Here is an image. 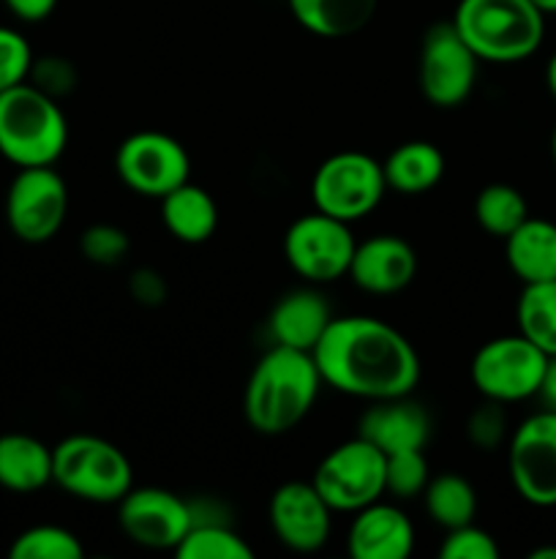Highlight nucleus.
I'll return each instance as SVG.
<instances>
[{
	"instance_id": "obj_1",
	"label": "nucleus",
	"mask_w": 556,
	"mask_h": 559,
	"mask_svg": "<svg viewBox=\"0 0 556 559\" xmlns=\"http://www.w3.org/2000/svg\"><path fill=\"white\" fill-rule=\"evenodd\" d=\"M322 382L338 393L368 402L409 396L420 382L412 342L376 317H333L314 347Z\"/></svg>"
},
{
	"instance_id": "obj_2",
	"label": "nucleus",
	"mask_w": 556,
	"mask_h": 559,
	"mask_svg": "<svg viewBox=\"0 0 556 559\" xmlns=\"http://www.w3.org/2000/svg\"><path fill=\"white\" fill-rule=\"evenodd\" d=\"M319 369L311 353L276 344L262 355L245 382L243 413L256 435H287L303 424L319 396Z\"/></svg>"
},
{
	"instance_id": "obj_3",
	"label": "nucleus",
	"mask_w": 556,
	"mask_h": 559,
	"mask_svg": "<svg viewBox=\"0 0 556 559\" xmlns=\"http://www.w3.org/2000/svg\"><path fill=\"white\" fill-rule=\"evenodd\" d=\"M450 22L485 63H521L545 36V14L532 0H461Z\"/></svg>"
},
{
	"instance_id": "obj_4",
	"label": "nucleus",
	"mask_w": 556,
	"mask_h": 559,
	"mask_svg": "<svg viewBox=\"0 0 556 559\" xmlns=\"http://www.w3.org/2000/svg\"><path fill=\"white\" fill-rule=\"evenodd\" d=\"M69 123L58 98L20 82L0 93V156L14 167H52L65 151Z\"/></svg>"
},
{
	"instance_id": "obj_5",
	"label": "nucleus",
	"mask_w": 556,
	"mask_h": 559,
	"mask_svg": "<svg viewBox=\"0 0 556 559\" xmlns=\"http://www.w3.org/2000/svg\"><path fill=\"white\" fill-rule=\"evenodd\" d=\"M52 484L76 500L109 506L134 489V469L129 456L109 440L74 435L52 448Z\"/></svg>"
},
{
	"instance_id": "obj_6",
	"label": "nucleus",
	"mask_w": 556,
	"mask_h": 559,
	"mask_svg": "<svg viewBox=\"0 0 556 559\" xmlns=\"http://www.w3.org/2000/svg\"><path fill=\"white\" fill-rule=\"evenodd\" d=\"M387 191L382 164L360 151H341L325 158L311 180V200L316 211L352 224L374 213Z\"/></svg>"
},
{
	"instance_id": "obj_7",
	"label": "nucleus",
	"mask_w": 556,
	"mask_h": 559,
	"mask_svg": "<svg viewBox=\"0 0 556 559\" xmlns=\"http://www.w3.org/2000/svg\"><path fill=\"white\" fill-rule=\"evenodd\" d=\"M385 453L363 437H354L322 459L311 484L333 513H358L360 508L382 500L385 495Z\"/></svg>"
},
{
	"instance_id": "obj_8",
	"label": "nucleus",
	"mask_w": 556,
	"mask_h": 559,
	"mask_svg": "<svg viewBox=\"0 0 556 559\" xmlns=\"http://www.w3.org/2000/svg\"><path fill=\"white\" fill-rule=\"evenodd\" d=\"M548 355L527 336H499L485 342L472 358V382L483 399L499 404L523 402L540 393Z\"/></svg>"
},
{
	"instance_id": "obj_9",
	"label": "nucleus",
	"mask_w": 556,
	"mask_h": 559,
	"mask_svg": "<svg viewBox=\"0 0 556 559\" xmlns=\"http://www.w3.org/2000/svg\"><path fill=\"white\" fill-rule=\"evenodd\" d=\"M478 55L469 49L452 22H436L420 44V91L425 102L452 109L467 102L478 82Z\"/></svg>"
},
{
	"instance_id": "obj_10",
	"label": "nucleus",
	"mask_w": 556,
	"mask_h": 559,
	"mask_svg": "<svg viewBox=\"0 0 556 559\" xmlns=\"http://www.w3.org/2000/svg\"><path fill=\"white\" fill-rule=\"evenodd\" d=\"M358 240L349 224L314 211L292 222L283 238V254L292 271L311 284H330L347 276Z\"/></svg>"
},
{
	"instance_id": "obj_11",
	"label": "nucleus",
	"mask_w": 556,
	"mask_h": 559,
	"mask_svg": "<svg viewBox=\"0 0 556 559\" xmlns=\"http://www.w3.org/2000/svg\"><path fill=\"white\" fill-rule=\"evenodd\" d=\"M69 213V189L52 167H22L5 194V222L25 243H44L60 233Z\"/></svg>"
},
{
	"instance_id": "obj_12",
	"label": "nucleus",
	"mask_w": 556,
	"mask_h": 559,
	"mask_svg": "<svg viewBox=\"0 0 556 559\" xmlns=\"http://www.w3.org/2000/svg\"><path fill=\"white\" fill-rule=\"evenodd\" d=\"M114 169L131 191L164 200L169 191L189 183L191 158L174 136L164 131H136L120 142Z\"/></svg>"
},
{
	"instance_id": "obj_13",
	"label": "nucleus",
	"mask_w": 556,
	"mask_h": 559,
	"mask_svg": "<svg viewBox=\"0 0 556 559\" xmlns=\"http://www.w3.org/2000/svg\"><path fill=\"white\" fill-rule=\"evenodd\" d=\"M507 467L521 500L534 508L556 506V409L529 415L512 431Z\"/></svg>"
},
{
	"instance_id": "obj_14",
	"label": "nucleus",
	"mask_w": 556,
	"mask_h": 559,
	"mask_svg": "<svg viewBox=\"0 0 556 559\" xmlns=\"http://www.w3.org/2000/svg\"><path fill=\"white\" fill-rule=\"evenodd\" d=\"M118 522L123 533L145 549H178L180 540L194 524L191 502L180 500L167 489H131L118 502Z\"/></svg>"
},
{
	"instance_id": "obj_15",
	"label": "nucleus",
	"mask_w": 556,
	"mask_h": 559,
	"mask_svg": "<svg viewBox=\"0 0 556 559\" xmlns=\"http://www.w3.org/2000/svg\"><path fill=\"white\" fill-rule=\"evenodd\" d=\"M273 535L298 555H314L330 540L333 508L322 500L314 484H289L278 486L267 506Z\"/></svg>"
},
{
	"instance_id": "obj_16",
	"label": "nucleus",
	"mask_w": 556,
	"mask_h": 559,
	"mask_svg": "<svg viewBox=\"0 0 556 559\" xmlns=\"http://www.w3.org/2000/svg\"><path fill=\"white\" fill-rule=\"evenodd\" d=\"M418 273V254L398 235H376L354 246L347 276L371 295H392L409 287Z\"/></svg>"
},
{
	"instance_id": "obj_17",
	"label": "nucleus",
	"mask_w": 556,
	"mask_h": 559,
	"mask_svg": "<svg viewBox=\"0 0 556 559\" xmlns=\"http://www.w3.org/2000/svg\"><path fill=\"white\" fill-rule=\"evenodd\" d=\"M347 546L354 559H407L414 551V527L401 508L376 500L354 513Z\"/></svg>"
},
{
	"instance_id": "obj_18",
	"label": "nucleus",
	"mask_w": 556,
	"mask_h": 559,
	"mask_svg": "<svg viewBox=\"0 0 556 559\" xmlns=\"http://www.w3.org/2000/svg\"><path fill=\"white\" fill-rule=\"evenodd\" d=\"M431 435V418L418 402L409 396L371 402L360 418L358 437L379 448L385 456L398 451H423Z\"/></svg>"
},
{
	"instance_id": "obj_19",
	"label": "nucleus",
	"mask_w": 556,
	"mask_h": 559,
	"mask_svg": "<svg viewBox=\"0 0 556 559\" xmlns=\"http://www.w3.org/2000/svg\"><path fill=\"white\" fill-rule=\"evenodd\" d=\"M330 322V304L316 289H292L273 309L270 333L276 344L314 353Z\"/></svg>"
},
{
	"instance_id": "obj_20",
	"label": "nucleus",
	"mask_w": 556,
	"mask_h": 559,
	"mask_svg": "<svg viewBox=\"0 0 556 559\" xmlns=\"http://www.w3.org/2000/svg\"><path fill=\"white\" fill-rule=\"evenodd\" d=\"M505 254L523 284L551 282L556 278V224L529 216L505 238Z\"/></svg>"
},
{
	"instance_id": "obj_21",
	"label": "nucleus",
	"mask_w": 556,
	"mask_h": 559,
	"mask_svg": "<svg viewBox=\"0 0 556 559\" xmlns=\"http://www.w3.org/2000/svg\"><path fill=\"white\" fill-rule=\"evenodd\" d=\"M52 484V448L31 435L0 437V486L16 495H31Z\"/></svg>"
},
{
	"instance_id": "obj_22",
	"label": "nucleus",
	"mask_w": 556,
	"mask_h": 559,
	"mask_svg": "<svg viewBox=\"0 0 556 559\" xmlns=\"http://www.w3.org/2000/svg\"><path fill=\"white\" fill-rule=\"evenodd\" d=\"M382 173H385L387 189L396 194H425L445 175V156L434 142H403L382 162Z\"/></svg>"
},
{
	"instance_id": "obj_23",
	"label": "nucleus",
	"mask_w": 556,
	"mask_h": 559,
	"mask_svg": "<svg viewBox=\"0 0 556 559\" xmlns=\"http://www.w3.org/2000/svg\"><path fill=\"white\" fill-rule=\"evenodd\" d=\"M379 0H289V11L309 33L322 38H347L363 31Z\"/></svg>"
},
{
	"instance_id": "obj_24",
	"label": "nucleus",
	"mask_w": 556,
	"mask_h": 559,
	"mask_svg": "<svg viewBox=\"0 0 556 559\" xmlns=\"http://www.w3.org/2000/svg\"><path fill=\"white\" fill-rule=\"evenodd\" d=\"M164 227L183 243H205L218 227V205L202 186H178L161 200Z\"/></svg>"
},
{
	"instance_id": "obj_25",
	"label": "nucleus",
	"mask_w": 556,
	"mask_h": 559,
	"mask_svg": "<svg viewBox=\"0 0 556 559\" xmlns=\"http://www.w3.org/2000/svg\"><path fill=\"white\" fill-rule=\"evenodd\" d=\"M516 317L518 333L543 349L548 358H556V278L523 284Z\"/></svg>"
},
{
	"instance_id": "obj_26",
	"label": "nucleus",
	"mask_w": 556,
	"mask_h": 559,
	"mask_svg": "<svg viewBox=\"0 0 556 559\" xmlns=\"http://www.w3.org/2000/svg\"><path fill=\"white\" fill-rule=\"evenodd\" d=\"M425 511L439 527L456 530L474 522L478 513V491L463 475L445 473L428 480L423 491Z\"/></svg>"
},
{
	"instance_id": "obj_27",
	"label": "nucleus",
	"mask_w": 556,
	"mask_h": 559,
	"mask_svg": "<svg viewBox=\"0 0 556 559\" xmlns=\"http://www.w3.org/2000/svg\"><path fill=\"white\" fill-rule=\"evenodd\" d=\"M474 218L494 238L505 240L529 218L527 200L510 183H491L474 200Z\"/></svg>"
},
{
	"instance_id": "obj_28",
	"label": "nucleus",
	"mask_w": 556,
	"mask_h": 559,
	"mask_svg": "<svg viewBox=\"0 0 556 559\" xmlns=\"http://www.w3.org/2000/svg\"><path fill=\"white\" fill-rule=\"evenodd\" d=\"M174 555L180 559H251L254 551L227 524L196 522L191 524Z\"/></svg>"
},
{
	"instance_id": "obj_29",
	"label": "nucleus",
	"mask_w": 556,
	"mask_h": 559,
	"mask_svg": "<svg viewBox=\"0 0 556 559\" xmlns=\"http://www.w3.org/2000/svg\"><path fill=\"white\" fill-rule=\"evenodd\" d=\"M11 559H82L85 546L74 533L58 524H38L14 538L9 549Z\"/></svg>"
},
{
	"instance_id": "obj_30",
	"label": "nucleus",
	"mask_w": 556,
	"mask_h": 559,
	"mask_svg": "<svg viewBox=\"0 0 556 559\" xmlns=\"http://www.w3.org/2000/svg\"><path fill=\"white\" fill-rule=\"evenodd\" d=\"M428 480V462L423 451H398L387 456L385 495L390 491L398 500H412L423 495Z\"/></svg>"
},
{
	"instance_id": "obj_31",
	"label": "nucleus",
	"mask_w": 556,
	"mask_h": 559,
	"mask_svg": "<svg viewBox=\"0 0 556 559\" xmlns=\"http://www.w3.org/2000/svg\"><path fill=\"white\" fill-rule=\"evenodd\" d=\"M33 66L31 44L22 33L0 25V93L27 82Z\"/></svg>"
},
{
	"instance_id": "obj_32",
	"label": "nucleus",
	"mask_w": 556,
	"mask_h": 559,
	"mask_svg": "<svg viewBox=\"0 0 556 559\" xmlns=\"http://www.w3.org/2000/svg\"><path fill=\"white\" fill-rule=\"evenodd\" d=\"M442 559H499V546L485 530L463 524V527L447 530L439 549Z\"/></svg>"
},
{
	"instance_id": "obj_33",
	"label": "nucleus",
	"mask_w": 556,
	"mask_h": 559,
	"mask_svg": "<svg viewBox=\"0 0 556 559\" xmlns=\"http://www.w3.org/2000/svg\"><path fill=\"white\" fill-rule=\"evenodd\" d=\"M82 254L96 265H118L129 254V235L114 224H93L80 240Z\"/></svg>"
},
{
	"instance_id": "obj_34",
	"label": "nucleus",
	"mask_w": 556,
	"mask_h": 559,
	"mask_svg": "<svg viewBox=\"0 0 556 559\" xmlns=\"http://www.w3.org/2000/svg\"><path fill=\"white\" fill-rule=\"evenodd\" d=\"M467 437L472 445L483 448V451H494L496 445H501V440L507 437V415L501 404L485 399L483 407L469 415Z\"/></svg>"
},
{
	"instance_id": "obj_35",
	"label": "nucleus",
	"mask_w": 556,
	"mask_h": 559,
	"mask_svg": "<svg viewBox=\"0 0 556 559\" xmlns=\"http://www.w3.org/2000/svg\"><path fill=\"white\" fill-rule=\"evenodd\" d=\"M31 76H33V85L52 98L65 96V93H69L76 82L74 66L63 58H55V55L52 58H44V60H38V63H33Z\"/></svg>"
},
{
	"instance_id": "obj_36",
	"label": "nucleus",
	"mask_w": 556,
	"mask_h": 559,
	"mask_svg": "<svg viewBox=\"0 0 556 559\" xmlns=\"http://www.w3.org/2000/svg\"><path fill=\"white\" fill-rule=\"evenodd\" d=\"M131 293H134L140 304L156 306L164 300L167 284H164V278L156 271H136L134 278H131Z\"/></svg>"
},
{
	"instance_id": "obj_37",
	"label": "nucleus",
	"mask_w": 556,
	"mask_h": 559,
	"mask_svg": "<svg viewBox=\"0 0 556 559\" xmlns=\"http://www.w3.org/2000/svg\"><path fill=\"white\" fill-rule=\"evenodd\" d=\"M11 14L22 22H41L55 11L58 0H3Z\"/></svg>"
},
{
	"instance_id": "obj_38",
	"label": "nucleus",
	"mask_w": 556,
	"mask_h": 559,
	"mask_svg": "<svg viewBox=\"0 0 556 559\" xmlns=\"http://www.w3.org/2000/svg\"><path fill=\"white\" fill-rule=\"evenodd\" d=\"M543 402L548 404V409H556V358H548V366H545L543 382H540V393Z\"/></svg>"
},
{
	"instance_id": "obj_39",
	"label": "nucleus",
	"mask_w": 556,
	"mask_h": 559,
	"mask_svg": "<svg viewBox=\"0 0 556 559\" xmlns=\"http://www.w3.org/2000/svg\"><path fill=\"white\" fill-rule=\"evenodd\" d=\"M545 82H548V91H551V96L556 98V52L551 55L548 66H545Z\"/></svg>"
},
{
	"instance_id": "obj_40",
	"label": "nucleus",
	"mask_w": 556,
	"mask_h": 559,
	"mask_svg": "<svg viewBox=\"0 0 556 559\" xmlns=\"http://www.w3.org/2000/svg\"><path fill=\"white\" fill-rule=\"evenodd\" d=\"M529 559H556V546H537L529 551Z\"/></svg>"
},
{
	"instance_id": "obj_41",
	"label": "nucleus",
	"mask_w": 556,
	"mask_h": 559,
	"mask_svg": "<svg viewBox=\"0 0 556 559\" xmlns=\"http://www.w3.org/2000/svg\"><path fill=\"white\" fill-rule=\"evenodd\" d=\"M543 14H556V0H532Z\"/></svg>"
},
{
	"instance_id": "obj_42",
	"label": "nucleus",
	"mask_w": 556,
	"mask_h": 559,
	"mask_svg": "<svg viewBox=\"0 0 556 559\" xmlns=\"http://www.w3.org/2000/svg\"><path fill=\"white\" fill-rule=\"evenodd\" d=\"M551 156H554V164H556V129L554 134H551Z\"/></svg>"
}]
</instances>
